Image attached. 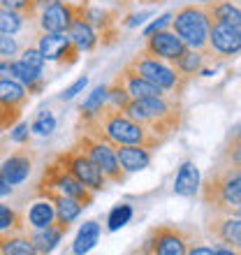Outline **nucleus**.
Wrapping results in <instances>:
<instances>
[{
  "label": "nucleus",
  "instance_id": "49530a36",
  "mask_svg": "<svg viewBox=\"0 0 241 255\" xmlns=\"http://www.w3.org/2000/svg\"><path fill=\"white\" fill-rule=\"evenodd\" d=\"M237 216H241V207H239V211H237Z\"/></svg>",
  "mask_w": 241,
  "mask_h": 255
},
{
  "label": "nucleus",
  "instance_id": "de8ad7c7",
  "mask_svg": "<svg viewBox=\"0 0 241 255\" xmlns=\"http://www.w3.org/2000/svg\"><path fill=\"white\" fill-rule=\"evenodd\" d=\"M0 151H2V148H0Z\"/></svg>",
  "mask_w": 241,
  "mask_h": 255
},
{
  "label": "nucleus",
  "instance_id": "7ed1b4c3",
  "mask_svg": "<svg viewBox=\"0 0 241 255\" xmlns=\"http://www.w3.org/2000/svg\"><path fill=\"white\" fill-rule=\"evenodd\" d=\"M202 202L214 209V214H235L241 207V167L225 160H216L207 179L200 183Z\"/></svg>",
  "mask_w": 241,
  "mask_h": 255
},
{
  "label": "nucleus",
  "instance_id": "c9c22d12",
  "mask_svg": "<svg viewBox=\"0 0 241 255\" xmlns=\"http://www.w3.org/2000/svg\"><path fill=\"white\" fill-rule=\"evenodd\" d=\"M21 112H23V109H14V107H5V105H0V132L16 126L19 119H21Z\"/></svg>",
  "mask_w": 241,
  "mask_h": 255
},
{
  "label": "nucleus",
  "instance_id": "7c9ffc66",
  "mask_svg": "<svg viewBox=\"0 0 241 255\" xmlns=\"http://www.w3.org/2000/svg\"><path fill=\"white\" fill-rule=\"evenodd\" d=\"M130 221H132V207L125 204V202H123V204H116L107 216V230L109 232H116V230L125 228Z\"/></svg>",
  "mask_w": 241,
  "mask_h": 255
},
{
  "label": "nucleus",
  "instance_id": "a18cd8bd",
  "mask_svg": "<svg viewBox=\"0 0 241 255\" xmlns=\"http://www.w3.org/2000/svg\"><path fill=\"white\" fill-rule=\"evenodd\" d=\"M204 2H214V0H200V5H204Z\"/></svg>",
  "mask_w": 241,
  "mask_h": 255
},
{
  "label": "nucleus",
  "instance_id": "a211bd4d",
  "mask_svg": "<svg viewBox=\"0 0 241 255\" xmlns=\"http://www.w3.org/2000/svg\"><path fill=\"white\" fill-rule=\"evenodd\" d=\"M211 23H225V26L241 28V2L237 0H214L204 2Z\"/></svg>",
  "mask_w": 241,
  "mask_h": 255
},
{
  "label": "nucleus",
  "instance_id": "39448f33",
  "mask_svg": "<svg viewBox=\"0 0 241 255\" xmlns=\"http://www.w3.org/2000/svg\"><path fill=\"white\" fill-rule=\"evenodd\" d=\"M42 193H58V195H65V197H72V200H77L84 209L91 207V204H93V197H95L93 190H88L86 186H81L56 158H54V162H49L47 169L42 172V179H40V183H37V188H35V195H42Z\"/></svg>",
  "mask_w": 241,
  "mask_h": 255
},
{
  "label": "nucleus",
  "instance_id": "f257e3e1",
  "mask_svg": "<svg viewBox=\"0 0 241 255\" xmlns=\"http://www.w3.org/2000/svg\"><path fill=\"white\" fill-rule=\"evenodd\" d=\"M81 128L84 132L95 137V139L107 141L109 146H144V148H158L165 141H160L158 137H153L151 132H146L139 123H134L123 109H116L112 105L98 112L91 119H81Z\"/></svg>",
  "mask_w": 241,
  "mask_h": 255
},
{
  "label": "nucleus",
  "instance_id": "473e14b6",
  "mask_svg": "<svg viewBox=\"0 0 241 255\" xmlns=\"http://www.w3.org/2000/svg\"><path fill=\"white\" fill-rule=\"evenodd\" d=\"M56 130V116L49 109H42L40 114L35 116V121L30 123V132L40 134V137H49Z\"/></svg>",
  "mask_w": 241,
  "mask_h": 255
},
{
  "label": "nucleus",
  "instance_id": "79ce46f5",
  "mask_svg": "<svg viewBox=\"0 0 241 255\" xmlns=\"http://www.w3.org/2000/svg\"><path fill=\"white\" fill-rule=\"evenodd\" d=\"M214 255H241V253L230 249V246H223V244H214Z\"/></svg>",
  "mask_w": 241,
  "mask_h": 255
},
{
  "label": "nucleus",
  "instance_id": "393cba45",
  "mask_svg": "<svg viewBox=\"0 0 241 255\" xmlns=\"http://www.w3.org/2000/svg\"><path fill=\"white\" fill-rule=\"evenodd\" d=\"M0 255H40L23 232H0Z\"/></svg>",
  "mask_w": 241,
  "mask_h": 255
},
{
  "label": "nucleus",
  "instance_id": "ddd939ff",
  "mask_svg": "<svg viewBox=\"0 0 241 255\" xmlns=\"http://www.w3.org/2000/svg\"><path fill=\"white\" fill-rule=\"evenodd\" d=\"M186 49H188L186 42L181 40L176 33H172V30H158V33L146 37V44H144L141 51L155 56V58H160V61L174 63Z\"/></svg>",
  "mask_w": 241,
  "mask_h": 255
},
{
  "label": "nucleus",
  "instance_id": "f704fd0d",
  "mask_svg": "<svg viewBox=\"0 0 241 255\" xmlns=\"http://www.w3.org/2000/svg\"><path fill=\"white\" fill-rule=\"evenodd\" d=\"M21 51V44L14 35H2L0 33V58L12 61V56H16Z\"/></svg>",
  "mask_w": 241,
  "mask_h": 255
},
{
  "label": "nucleus",
  "instance_id": "2f4dec72",
  "mask_svg": "<svg viewBox=\"0 0 241 255\" xmlns=\"http://www.w3.org/2000/svg\"><path fill=\"white\" fill-rule=\"evenodd\" d=\"M130 102H132V98H130V93L125 91V86L120 84V79L116 77L107 86V105H112V107H116V109H125Z\"/></svg>",
  "mask_w": 241,
  "mask_h": 255
},
{
  "label": "nucleus",
  "instance_id": "c03bdc74",
  "mask_svg": "<svg viewBox=\"0 0 241 255\" xmlns=\"http://www.w3.org/2000/svg\"><path fill=\"white\" fill-rule=\"evenodd\" d=\"M230 134H232V137H235V139L241 144V126H239V128H235V130H232V132H230Z\"/></svg>",
  "mask_w": 241,
  "mask_h": 255
},
{
  "label": "nucleus",
  "instance_id": "c85d7f7f",
  "mask_svg": "<svg viewBox=\"0 0 241 255\" xmlns=\"http://www.w3.org/2000/svg\"><path fill=\"white\" fill-rule=\"evenodd\" d=\"M105 105H107V86L100 84V86L93 88V93L88 95L86 100L81 102V107H79L81 119H91V116H95Z\"/></svg>",
  "mask_w": 241,
  "mask_h": 255
},
{
  "label": "nucleus",
  "instance_id": "dca6fc26",
  "mask_svg": "<svg viewBox=\"0 0 241 255\" xmlns=\"http://www.w3.org/2000/svg\"><path fill=\"white\" fill-rule=\"evenodd\" d=\"M120 84L125 86V91L130 93V98L132 100H141V98H160V95H169L165 93L162 88H158L155 84H151V81H146L141 74H137V70H134L130 63H127L125 67H123V72L119 74Z\"/></svg>",
  "mask_w": 241,
  "mask_h": 255
},
{
  "label": "nucleus",
  "instance_id": "b1692460",
  "mask_svg": "<svg viewBox=\"0 0 241 255\" xmlns=\"http://www.w3.org/2000/svg\"><path fill=\"white\" fill-rule=\"evenodd\" d=\"M102 237V225L98 221H86L84 225L79 228L77 237L72 242V255H86L98 246Z\"/></svg>",
  "mask_w": 241,
  "mask_h": 255
},
{
  "label": "nucleus",
  "instance_id": "aec40b11",
  "mask_svg": "<svg viewBox=\"0 0 241 255\" xmlns=\"http://www.w3.org/2000/svg\"><path fill=\"white\" fill-rule=\"evenodd\" d=\"M116 158H119V165L125 174H132V172H141L151 165V151L144 146H119L116 148Z\"/></svg>",
  "mask_w": 241,
  "mask_h": 255
},
{
  "label": "nucleus",
  "instance_id": "412c9836",
  "mask_svg": "<svg viewBox=\"0 0 241 255\" xmlns=\"http://www.w3.org/2000/svg\"><path fill=\"white\" fill-rule=\"evenodd\" d=\"M37 197H47L51 204H54L56 209V221L63 223V225H72L77 218L81 216V211H84V207H81L77 200H72V197H65V195H58V193H42L37 195Z\"/></svg>",
  "mask_w": 241,
  "mask_h": 255
},
{
  "label": "nucleus",
  "instance_id": "a878e982",
  "mask_svg": "<svg viewBox=\"0 0 241 255\" xmlns=\"http://www.w3.org/2000/svg\"><path fill=\"white\" fill-rule=\"evenodd\" d=\"M56 221V209L54 204L47 200V197H37V200L30 204L28 209V216H26V225H30L33 230H42L51 225Z\"/></svg>",
  "mask_w": 241,
  "mask_h": 255
},
{
  "label": "nucleus",
  "instance_id": "bb28decb",
  "mask_svg": "<svg viewBox=\"0 0 241 255\" xmlns=\"http://www.w3.org/2000/svg\"><path fill=\"white\" fill-rule=\"evenodd\" d=\"M204 58L207 56L202 54V51H195V49H186L183 54L176 58L172 65H174V70L181 74V77H186V79H190V77H195V74L202 70V65H204Z\"/></svg>",
  "mask_w": 241,
  "mask_h": 255
},
{
  "label": "nucleus",
  "instance_id": "2eb2a0df",
  "mask_svg": "<svg viewBox=\"0 0 241 255\" xmlns=\"http://www.w3.org/2000/svg\"><path fill=\"white\" fill-rule=\"evenodd\" d=\"M33 162H35V153L30 148H19L9 153V158H5V162L0 165V174L5 179V183L9 186H19L30 176L33 172Z\"/></svg>",
  "mask_w": 241,
  "mask_h": 255
},
{
  "label": "nucleus",
  "instance_id": "20e7f679",
  "mask_svg": "<svg viewBox=\"0 0 241 255\" xmlns=\"http://www.w3.org/2000/svg\"><path fill=\"white\" fill-rule=\"evenodd\" d=\"M209 30L211 21L204 5H186L172 14V33L179 35L188 49L202 51L204 56L209 51Z\"/></svg>",
  "mask_w": 241,
  "mask_h": 255
},
{
  "label": "nucleus",
  "instance_id": "4468645a",
  "mask_svg": "<svg viewBox=\"0 0 241 255\" xmlns=\"http://www.w3.org/2000/svg\"><path fill=\"white\" fill-rule=\"evenodd\" d=\"M74 21V2L65 0H54L40 12L37 28L40 33H67L70 23Z\"/></svg>",
  "mask_w": 241,
  "mask_h": 255
},
{
  "label": "nucleus",
  "instance_id": "9d476101",
  "mask_svg": "<svg viewBox=\"0 0 241 255\" xmlns=\"http://www.w3.org/2000/svg\"><path fill=\"white\" fill-rule=\"evenodd\" d=\"M37 49L44 56V61L58 63L60 67H70L79 61V49L74 47L67 33H40Z\"/></svg>",
  "mask_w": 241,
  "mask_h": 255
},
{
  "label": "nucleus",
  "instance_id": "f3484780",
  "mask_svg": "<svg viewBox=\"0 0 241 255\" xmlns=\"http://www.w3.org/2000/svg\"><path fill=\"white\" fill-rule=\"evenodd\" d=\"M67 230H70L67 225L54 221L51 225H47V228H42V230H30V232H28V239H30V244H33L35 251L40 255H51L58 249V244L63 242V237H65Z\"/></svg>",
  "mask_w": 241,
  "mask_h": 255
},
{
  "label": "nucleus",
  "instance_id": "9b49d317",
  "mask_svg": "<svg viewBox=\"0 0 241 255\" xmlns=\"http://www.w3.org/2000/svg\"><path fill=\"white\" fill-rule=\"evenodd\" d=\"M241 54V28L225 26V23H211L209 30V51L207 56H221L232 58Z\"/></svg>",
  "mask_w": 241,
  "mask_h": 255
},
{
  "label": "nucleus",
  "instance_id": "1a4fd4ad",
  "mask_svg": "<svg viewBox=\"0 0 241 255\" xmlns=\"http://www.w3.org/2000/svg\"><path fill=\"white\" fill-rule=\"evenodd\" d=\"M56 160L63 165V167L70 172V174L81 183V186H86L88 190H93V193H100V190L107 188V176L102 174L100 169L95 167V162L84 155L79 148H67L65 153H58L56 155Z\"/></svg>",
  "mask_w": 241,
  "mask_h": 255
},
{
  "label": "nucleus",
  "instance_id": "423d86ee",
  "mask_svg": "<svg viewBox=\"0 0 241 255\" xmlns=\"http://www.w3.org/2000/svg\"><path fill=\"white\" fill-rule=\"evenodd\" d=\"M130 65L146 81H151V84H155L158 88H162L165 93H172L174 98H179L181 91H183L188 84V79L176 72L174 65H169L167 61H160V58H155V56H151V54H144V51L134 56L132 61H130Z\"/></svg>",
  "mask_w": 241,
  "mask_h": 255
},
{
  "label": "nucleus",
  "instance_id": "58836bf2",
  "mask_svg": "<svg viewBox=\"0 0 241 255\" xmlns=\"http://www.w3.org/2000/svg\"><path fill=\"white\" fill-rule=\"evenodd\" d=\"M9 139L14 144H28V139H30V126L28 123H16L12 134H9Z\"/></svg>",
  "mask_w": 241,
  "mask_h": 255
},
{
  "label": "nucleus",
  "instance_id": "72a5a7b5",
  "mask_svg": "<svg viewBox=\"0 0 241 255\" xmlns=\"http://www.w3.org/2000/svg\"><path fill=\"white\" fill-rule=\"evenodd\" d=\"M19 54H21V58H19L21 63H26V65L35 67V70H40V72L44 70V63L47 61H44V56L40 54L37 47H26V49H21Z\"/></svg>",
  "mask_w": 241,
  "mask_h": 255
},
{
  "label": "nucleus",
  "instance_id": "e433bc0d",
  "mask_svg": "<svg viewBox=\"0 0 241 255\" xmlns=\"http://www.w3.org/2000/svg\"><path fill=\"white\" fill-rule=\"evenodd\" d=\"M86 86H88V77L84 74V77H79V79L74 81L72 86H67L63 93H58V100H63V102H65V100H74V98H77V95H79Z\"/></svg>",
  "mask_w": 241,
  "mask_h": 255
},
{
  "label": "nucleus",
  "instance_id": "ea45409f",
  "mask_svg": "<svg viewBox=\"0 0 241 255\" xmlns=\"http://www.w3.org/2000/svg\"><path fill=\"white\" fill-rule=\"evenodd\" d=\"M186 255H214V246H207V244H200L190 239V246H188Z\"/></svg>",
  "mask_w": 241,
  "mask_h": 255
},
{
  "label": "nucleus",
  "instance_id": "4be33fe9",
  "mask_svg": "<svg viewBox=\"0 0 241 255\" xmlns=\"http://www.w3.org/2000/svg\"><path fill=\"white\" fill-rule=\"evenodd\" d=\"M30 100L28 88L21 81L12 79V77H2L0 79V105L5 107H14V109H23Z\"/></svg>",
  "mask_w": 241,
  "mask_h": 255
},
{
  "label": "nucleus",
  "instance_id": "6ab92c4d",
  "mask_svg": "<svg viewBox=\"0 0 241 255\" xmlns=\"http://www.w3.org/2000/svg\"><path fill=\"white\" fill-rule=\"evenodd\" d=\"M67 37H70V42H72L79 51H91V49H95V44L100 42L98 30H95L88 21L81 19L77 12H74V21L70 23V28H67Z\"/></svg>",
  "mask_w": 241,
  "mask_h": 255
},
{
  "label": "nucleus",
  "instance_id": "4c0bfd02",
  "mask_svg": "<svg viewBox=\"0 0 241 255\" xmlns=\"http://www.w3.org/2000/svg\"><path fill=\"white\" fill-rule=\"evenodd\" d=\"M167 26H172V12L162 14V16H158V19L151 23V26H146V30H144V37L158 33V30H167Z\"/></svg>",
  "mask_w": 241,
  "mask_h": 255
},
{
  "label": "nucleus",
  "instance_id": "5701e85b",
  "mask_svg": "<svg viewBox=\"0 0 241 255\" xmlns=\"http://www.w3.org/2000/svg\"><path fill=\"white\" fill-rule=\"evenodd\" d=\"M197 190H200V169L193 160H186L176 172L174 193L181 197H195Z\"/></svg>",
  "mask_w": 241,
  "mask_h": 255
},
{
  "label": "nucleus",
  "instance_id": "cd10ccee",
  "mask_svg": "<svg viewBox=\"0 0 241 255\" xmlns=\"http://www.w3.org/2000/svg\"><path fill=\"white\" fill-rule=\"evenodd\" d=\"M26 230V218L14 207L0 204V232H23Z\"/></svg>",
  "mask_w": 241,
  "mask_h": 255
},
{
  "label": "nucleus",
  "instance_id": "c756f323",
  "mask_svg": "<svg viewBox=\"0 0 241 255\" xmlns=\"http://www.w3.org/2000/svg\"><path fill=\"white\" fill-rule=\"evenodd\" d=\"M23 21H26L23 14L0 5V33L2 35H16L23 28Z\"/></svg>",
  "mask_w": 241,
  "mask_h": 255
},
{
  "label": "nucleus",
  "instance_id": "a19ab883",
  "mask_svg": "<svg viewBox=\"0 0 241 255\" xmlns=\"http://www.w3.org/2000/svg\"><path fill=\"white\" fill-rule=\"evenodd\" d=\"M151 16V12H139V14H132L127 21H123L127 28H134V26H139V23H144V21Z\"/></svg>",
  "mask_w": 241,
  "mask_h": 255
},
{
  "label": "nucleus",
  "instance_id": "6e6552de",
  "mask_svg": "<svg viewBox=\"0 0 241 255\" xmlns=\"http://www.w3.org/2000/svg\"><path fill=\"white\" fill-rule=\"evenodd\" d=\"M190 232L179 225H158L148 232L139 249V255H186L190 246Z\"/></svg>",
  "mask_w": 241,
  "mask_h": 255
},
{
  "label": "nucleus",
  "instance_id": "f8f14e48",
  "mask_svg": "<svg viewBox=\"0 0 241 255\" xmlns=\"http://www.w3.org/2000/svg\"><path fill=\"white\" fill-rule=\"evenodd\" d=\"M207 232L216 244L230 246L241 253V216L214 214V218L207 221Z\"/></svg>",
  "mask_w": 241,
  "mask_h": 255
},
{
  "label": "nucleus",
  "instance_id": "f03ea898",
  "mask_svg": "<svg viewBox=\"0 0 241 255\" xmlns=\"http://www.w3.org/2000/svg\"><path fill=\"white\" fill-rule=\"evenodd\" d=\"M123 112L160 141H167L174 132H179L183 123V107L174 95L132 100Z\"/></svg>",
  "mask_w": 241,
  "mask_h": 255
},
{
  "label": "nucleus",
  "instance_id": "37998d69",
  "mask_svg": "<svg viewBox=\"0 0 241 255\" xmlns=\"http://www.w3.org/2000/svg\"><path fill=\"white\" fill-rule=\"evenodd\" d=\"M7 193H12V186L5 183V179H2V174H0V195H7Z\"/></svg>",
  "mask_w": 241,
  "mask_h": 255
},
{
  "label": "nucleus",
  "instance_id": "0eeeda50",
  "mask_svg": "<svg viewBox=\"0 0 241 255\" xmlns=\"http://www.w3.org/2000/svg\"><path fill=\"white\" fill-rule=\"evenodd\" d=\"M72 146L79 148L84 155H88V158L95 162V167L107 176V181H112V183L125 181V172H123L119 165L116 148L109 146L107 141L95 139V137H91V134H86V132H79L77 134V141H74Z\"/></svg>",
  "mask_w": 241,
  "mask_h": 255
}]
</instances>
